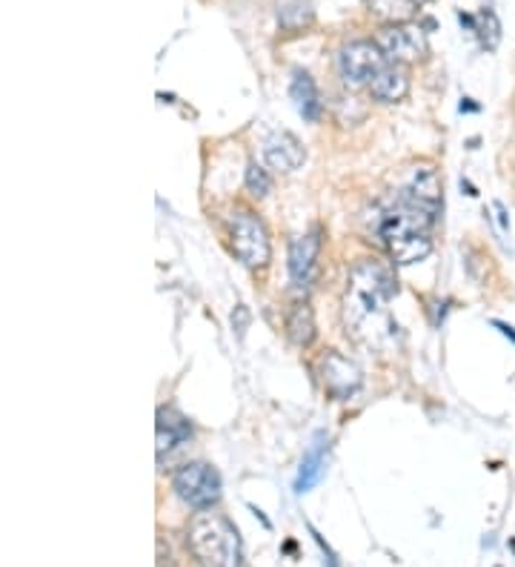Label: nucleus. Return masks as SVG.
I'll list each match as a JSON object with an SVG mask.
<instances>
[{"mask_svg": "<svg viewBox=\"0 0 515 567\" xmlns=\"http://www.w3.org/2000/svg\"><path fill=\"white\" fill-rule=\"evenodd\" d=\"M395 278L387 264L375 261H361L352 270L350 287L343 296V321L347 330L364 344H381V341L392 339V324L390 319V301L395 296Z\"/></svg>", "mask_w": 515, "mask_h": 567, "instance_id": "f257e3e1", "label": "nucleus"}, {"mask_svg": "<svg viewBox=\"0 0 515 567\" xmlns=\"http://www.w3.org/2000/svg\"><path fill=\"white\" fill-rule=\"evenodd\" d=\"M435 215H439L435 209L412 202V198L401 193L395 204L381 215V238H384L392 261L399 264V267L424 261L433 252L430 229L435 224Z\"/></svg>", "mask_w": 515, "mask_h": 567, "instance_id": "f03ea898", "label": "nucleus"}, {"mask_svg": "<svg viewBox=\"0 0 515 567\" xmlns=\"http://www.w3.org/2000/svg\"><path fill=\"white\" fill-rule=\"evenodd\" d=\"M186 545L200 567H244L238 530L220 513H195L186 527Z\"/></svg>", "mask_w": 515, "mask_h": 567, "instance_id": "7ed1b4c3", "label": "nucleus"}, {"mask_svg": "<svg viewBox=\"0 0 515 567\" xmlns=\"http://www.w3.org/2000/svg\"><path fill=\"white\" fill-rule=\"evenodd\" d=\"M229 241H233V252L238 261L249 270H264L269 264V233L258 215L238 209L229 221Z\"/></svg>", "mask_w": 515, "mask_h": 567, "instance_id": "20e7f679", "label": "nucleus"}, {"mask_svg": "<svg viewBox=\"0 0 515 567\" xmlns=\"http://www.w3.org/2000/svg\"><path fill=\"white\" fill-rule=\"evenodd\" d=\"M172 487L195 511H209L220 498V476L213 464L206 462L184 464L172 478Z\"/></svg>", "mask_w": 515, "mask_h": 567, "instance_id": "39448f33", "label": "nucleus"}, {"mask_svg": "<svg viewBox=\"0 0 515 567\" xmlns=\"http://www.w3.org/2000/svg\"><path fill=\"white\" fill-rule=\"evenodd\" d=\"M375 43L384 52L387 61L404 63V66L424 61L426 52H430L424 29L415 27V23H387V27L378 29Z\"/></svg>", "mask_w": 515, "mask_h": 567, "instance_id": "423d86ee", "label": "nucleus"}, {"mask_svg": "<svg viewBox=\"0 0 515 567\" xmlns=\"http://www.w3.org/2000/svg\"><path fill=\"white\" fill-rule=\"evenodd\" d=\"M387 58L375 41H352L338 55V70L347 86H370Z\"/></svg>", "mask_w": 515, "mask_h": 567, "instance_id": "0eeeda50", "label": "nucleus"}, {"mask_svg": "<svg viewBox=\"0 0 515 567\" xmlns=\"http://www.w3.org/2000/svg\"><path fill=\"white\" fill-rule=\"evenodd\" d=\"M318 252H321V238H318V233L298 236L289 244V278H292L298 290H307L312 278H316Z\"/></svg>", "mask_w": 515, "mask_h": 567, "instance_id": "6e6552de", "label": "nucleus"}, {"mask_svg": "<svg viewBox=\"0 0 515 567\" xmlns=\"http://www.w3.org/2000/svg\"><path fill=\"white\" fill-rule=\"evenodd\" d=\"M321 375L327 393L336 395V399H350L358 388H361V373L350 359L338 355L336 350L323 355L321 361Z\"/></svg>", "mask_w": 515, "mask_h": 567, "instance_id": "1a4fd4ad", "label": "nucleus"}, {"mask_svg": "<svg viewBox=\"0 0 515 567\" xmlns=\"http://www.w3.org/2000/svg\"><path fill=\"white\" fill-rule=\"evenodd\" d=\"M303 158H307V153L292 132H275L272 138L264 144V161L275 173H296Z\"/></svg>", "mask_w": 515, "mask_h": 567, "instance_id": "9d476101", "label": "nucleus"}, {"mask_svg": "<svg viewBox=\"0 0 515 567\" xmlns=\"http://www.w3.org/2000/svg\"><path fill=\"white\" fill-rule=\"evenodd\" d=\"M406 92H410V72L404 63L387 61L370 83V95L378 104H399L406 97Z\"/></svg>", "mask_w": 515, "mask_h": 567, "instance_id": "9b49d317", "label": "nucleus"}, {"mask_svg": "<svg viewBox=\"0 0 515 567\" xmlns=\"http://www.w3.org/2000/svg\"><path fill=\"white\" fill-rule=\"evenodd\" d=\"M401 195H406V198H412V202L424 204V207H430V209H435V213H439V209H441L439 173H435L430 164L415 166V169H412V175H410V181H406V187L401 189Z\"/></svg>", "mask_w": 515, "mask_h": 567, "instance_id": "f8f14e48", "label": "nucleus"}, {"mask_svg": "<svg viewBox=\"0 0 515 567\" xmlns=\"http://www.w3.org/2000/svg\"><path fill=\"white\" fill-rule=\"evenodd\" d=\"M189 439V424L175 410H158V458Z\"/></svg>", "mask_w": 515, "mask_h": 567, "instance_id": "ddd939ff", "label": "nucleus"}, {"mask_svg": "<svg viewBox=\"0 0 515 567\" xmlns=\"http://www.w3.org/2000/svg\"><path fill=\"white\" fill-rule=\"evenodd\" d=\"M375 18L387 23H410L430 0H364Z\"/></svg>", "mask_w": 515, "mask_h": 567, "instance_id": "4468645a", "label": "nucleus"}, {"mask_svg": "<svg viewBox=\"0 0 515 567\" xmlns=\"http://www.w3.org/2000/svg\"><path fill=\"white\" fill-rule=\"evenodd\" d=\"M289 95H292V101H296L298 112H301L303 118L318 121V115H321V95H318L316 81L307 72H296L292 86H289Z\"/></svg>", "mask_w": 515, "mask_h": 567, "instance_id": "2eb2a0df", "label": "nucleus"}, {"mask_svg": "<svg viewBox=\"0 0 515 567\" xmlns=\"http://www.w3.org/2000/svg\"><path fill=\"white\" fill-rule=\"evenodd\" d=\"M323 471H327V442H323V439H318L316 447L309 450L307 456H303L301 471H298V478H296V491L298 493L312 491V487L321 482Z\"/></svg>", "mask_w": 515, "mask_h": 567, "instance_id": "dca6fc26", "label": "nucleus"}, {"mask_svg": "<svg viewBox=\"0 0 515 567\" xmlns=\"http://www.w3.org/2000/svg\"><path fill=\"white\" fill-rule=\"evenodd\" d=\"M461 23H467L475 35H478L481 47L490 49V52H493V49L498 47V41H502V23H498V14H495L493 9H481L475 18L473 14H461Z\"/></svg>", "mask_w": 515, "mask_h": 567, "instance_id": "f3484780", "label": "nucleus"}, {"mask_svg": "<svg viewBox=\"0 0 515 567\" xmlns=\"http://www.w3.org/2000/svg\"><path fill=\"white\" fill-rule=\"evenodd\" d=\"M287 336L296 341L298 347H309L316 339V316L307 301H298L287 316Z\"/></svg>", "mask_w": 515, "mask_h": 567, "instance_id": "a211bd4d", "label": "nucleus"}, {"mask_svg": "<svg viewBox=\"0 0 515 567\" xmlns=\"http://www.w3.org/2000/svg\"><path fill=\"white\" fill-rule=\"evenodd\" d=\"M247 189L253 198H267L269 189H272V184H269V175L264 166H258V164L247 166Z\"/></svg>", "mask_w": 515, "mask_h": 567, "instance_id": "6ab92c4d", "label": "nucleus"}, {"mask_svg": "<svg viewBox=\"0 0 515 567\" xmlns=\"http://www.w3.org/2000/svg\"><path fill=\"white\" fill-rule=\"evenodd\" d=\"M495 327H498V330H502L504 336H507V339L513 341V344H515V330H513V327H509V324H504V321H495Z\"/></svg>", "mask_w": 515, "mask_h": 567, "instance_id": "aec40b11", "label": "nucleus"}]
</instances>
